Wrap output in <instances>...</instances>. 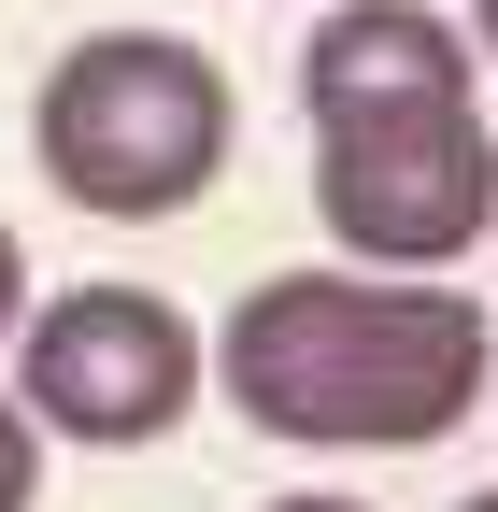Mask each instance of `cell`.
Listing matches in <instances>:
<instances>
[{"mask_svg":"<svg viewBox=\"0 0 498 512\" xmlns=\"http://www.w3.org/2000/svg\"><path fill=\"white\" fill-rule=\"evenodd\" d=\"M299 114H314V185L328 228L370 271H442L498 228V143L470 43L427 0H328L314 57H299Z\"/></svg>","mask_w":498,"mask_h":512,"instance_id":"1","label":"cell"},{"mask_svg":"<svg viewBox=\"0 0 498 512\" xmlns=\"http://www.w3.org/2000/svg\"><path fill=\"white\" fill-rule=\"evenodd\" d=\"M214 384L271 441L413 456L484 399V313L470 285H356V271H271L214 328Z\"/></svg>","mask_w":498,"mask_h":512,"instance_id":"2","label":"cell"},{"mask_svg":"<svg viewBox=\"0 0 498 512\" xmlns=\"http://www.w3.org/2000/svg\"><path fill=\"white\" fill-rule=\"evenodd\" d=\"M228 128H242L228 72H214L200 43H171V29H86L43 72V100H29V143L57 171V200H72V214H114V228L185 214L228 171Z\"/></svg>","mask_w":498,"mask_h":512,"instance_id":"3","label":"cell"},{"mask_svg":"<svg viewBox=\"0 0 498 512\" xmlns=\"http://www.w3.org/2000/svg\"><path fill=\"white\" fill-rule=\"evenodd\" d=\"M185 399H200V328L157 285H72L15 328V413L57 441H157Z\"/></svg>","mask_w":498,"mask_h":512,"instance_id":"4","label":"cell"},{"mask_svg":"<svg viewBox=\"0 0 498 512\" xmlns=\"http://www.w3.org/2000/svg\"><path fill=\"white\" fill-rule=\"evenodd\" d=\"M29 484H43V427L0 399V512H29Z\"/></svg>","mask_w":498,"mask_h":512,"instance_id":"5","label":"cell"},{"mask_svg":"<svg viewBox=\"0 0 498 512\" xmlns=\"http://www.w3.org/2000/svg\"><path fill=\"white\" fill-rule=\"evenodd\" d=\"M29 328V256H15V228H0V342Z\"/></svg>","mask_w":498,"mask_h":512,"instance_id":"6","label":"cell"},{"mask_svg":"<svg viewBox=\"0 0 498 512\" xmlns=\"http://www.w3.org/2000/svg\"><path fill=\"white\" fill-rule=\"evenodd\" d=\"M470 29H484V57H498V0H470Z\"/></svg>","mask_w":498,"mask_h":512,"instance_id":"7","label":"cell"},{"mask_svg":"<svg viewBox=\"0 0 498 512\" xmlns=\"http://www.w3.org/2000/svg\"><path fill=\"white\" fill-rule=\"evenodd\" d=\"M271 512H356V498H271Z\"/></svg>","mask_w":498,"mask_h":512,"instance_id":"8","label":"cell"},{"mask_svg":"<svg viewBox=\"0 0 498 512\" xmlns=\"http://www.w3.org/2000/svg\"><path fill=\"white\" fill-rule=\"evenodd\" d=\"M456 512H498V498H456Z\"/></svg>","mask_w":498,"mask_h":512,"instance_id":"9","label":"cell"}]
</instances>
